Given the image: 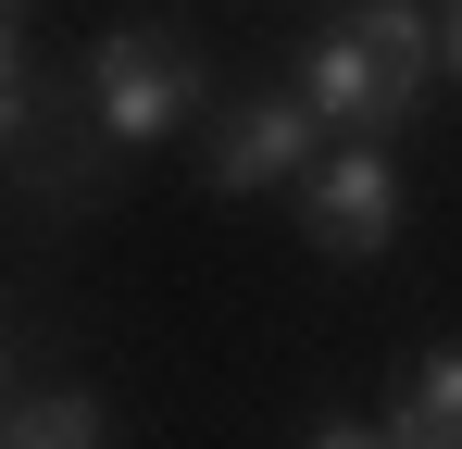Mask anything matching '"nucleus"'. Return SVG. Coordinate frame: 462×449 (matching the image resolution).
<instances>
[{
	"instance_id": "f257e3e1",
	"label": "nucleus",
	"mask_w": 462,
	"mask_h": 449,
	"mask_svg": "<svg viewBox=\"0 0 462 449\" xmlns=\"http://www.w3.org/2000/svg\"><path fill=\"white\" fill-rule=\"evenodd\" d=\"M425 63H438V25H425L412 0H375V13H350V25L300 63V100H312L325 138H387V125H412Z\"/></svg>"
},
{
	"instance_id": "f03ea898",
	"label": "nucleus",
	"mask_w": 462,
	"mask_h": 449,
	"mask_svg": "<svg viewBox=\"0 0 462 449\" xmlns=\"http://www.w3.org/2000/svg\"><path fill=\"white\" fill-rule=\"evenodd\" d=\"M200 100H213V63L175 25H113L88 50V75H76V113L100 138H125V150H162L175 125H200Z\"/></svg>"
},
{
	"instance_id": "7ed1b4c3",
	"label": "nucleus",
	"mask_w": 462,
	"mask_h": 449,
	"mask_svg": "<svg viewBox=\"0 0 462 449\" xmlns=\"http://www.w3.org/2000/svg\"><path fill=\"white\" fill-rule=\"evenodd\" d=\"M300 237L325 262H375L387 237H400V162H387L375 138H337L300 175Z\"/></svg>"
},
{
	"instance_id": "20e7f679",
	"label": "nucleus",
	"mask_w": 462,
	"mask_h": 449,
	"mask_svg": "<svg viewBox=\"0 0 462 449\" xmlns=\"http://www.w3.org/2000/svg\"><path fill=\"white\" fill-rule=\"evenodd\" d=\"M312 162H325L312 100L300 87H263V100H237L226 138H213V188H226V200H263V188H300Z\"/></svg>"
},
{
	"instance_id": "39448f33",
	"label": "nucleus",
	"mask_w": 462,
	"mask_h": 449,
	"mask_svg": "<svg viewBox=\"0 0 462 449\" xmlns=\"http://www.w3.org/2000/svg\"><path fill=\"white\" fill-rule=\"evenodd\" d=\"M387 437H425V449H462V350H425V362H412V399L387 412Z\"/></svg>"
},
{
	"instance_id": "423d86ee",
	"label": "nucleus",
	"mask_w": 462,
	"mask_h": 449,
	"mask_svg": "<svg viewBox=\"0 0 462 449\" xmlns=\"http://www.w3.org/2000/svg\"><path fill=\"white\" fill-rule=\"evenodd\" d=\"M0 449H113V425H100V399L51 387V399H25V412H13V437H0Z\"/></svg>"
},
{
	"instance_id": "0eeeda50",
	"label": "nucleus",
	"mask_w": 462,
	"mask_h": 449,
	"mask_svg": "<svg viewBox=\"0 0 462 449\" xmlns=\"http://www.w3.org/2000/svg\"><path fill=\"white\" fill-rule=\"evenodd\" d=\"M25 138V50H13V13H0V150Z\"/></svg>"
},
{
	"instance_id": "6e6552de",
	"label": "nucleus",
	"mask_w": 462,
	"mask_h": 449,
	"mask_svg": "<svg viewBox=\"0 0 462 449\" xmlns=\"http://www.w3.org/2000/svg\"><path fill=\"white\" fill-rule=\"evenodd\" d=\"M300 449H387V425H312Z\"/></svg>"
},
{
	"instance_id": "1a4fd4ad",
	"label": "nucleus",
	"mask_w": 462,
	"mask_h": 449,
	"mask_svg": "<svg viewBox=\"0 0 462 449\" xmlns=\"http://www.w3.org/2000/svg\"><path fill=\"white\" fill-rule=\"evenodd\" d=\"M438 63L462 75V0H450V13H438Z\"/></svg>"
},
{
	"instance_id": "9d476101",
	"label": "nucleus",
	"mask_w": 462,
	"mask_h": 449,
	"mask_svg": "<svg viewBox=\"0 0 462 449\" xmlns=\"http://www.w3.org/2000/svg\"><path fill=\"white\" fill-rule=\"evenodd\" d=\"M0 437H13V412H0Z\"/></svg>"
},
{
	"instance_id": "9b49d317",
	"label": "nucleus",
	"mask_w": 462,
	"mask_h": 449,
	"mask_svg": "<svg viewBox=\"0 0 462 449\" xmlns=\"http://www.w3.org/2000/svg\"><path fill=\"white\" fill-rule=\"evenodd\" d=\"M0 13H13V0H0Z\"/></svg>"
}]
</instances>
